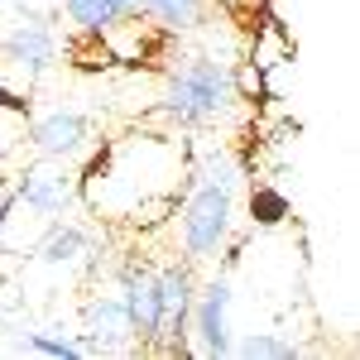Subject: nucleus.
I'll list each match as a JSON object with an SVG mask.
<instances>
[{
    "instance_id": "7ed1b4c3",
    "label": "nucleus",
    "mask_w": 360,
    "mask_h": 360,
    "mask_svg": "<svg viewBox=\"0 0 360 360\" xmlns=\"http://www.w3.org/2000/svg\"><path fill=\"white\" fill-rule=\"evenodd\" d=\"M226 307H231V283L212 278L202 293H193V317H188V336H193L197 356H231V332H226Z\"/></svg>"
},
{
    "instance_id": "f03ea898",
    "label": "nucleus",
    "mask_w": 360,
    "mask_h": 360,
    "mask_svg": "<svg viewBox=\"0 0 360 360\" xmlns=\"http://www.w3.org/2000/svg\"><path fill=\"white\" fill-rule=\"evenodd\" d=\"M231 207H236V188L193 178L188 202H183V226H178L188 259H212L226 245V236H231Z\"/></svg>"
},
{
    "instance_id": "6e6552de",
    "label": "nucleus",
    "mask_w": 360,
    "mask_h": 360,
    "mask_svg": "<svg viewBox=\"0 0 360 360\" xmlns=\"http://www.w3.org/2000/svg\"><path fill=\"white\" fill-rule=\"evenodd\" d=\"M130 10H135L130 0H68V20L77 29H86V34H101V29L120 25Z\"/></svg>"
},
{
    "instance_id": "f257e3e1",
    "label": "nucleus",
    "mask_w": 360,
    "mask_h": 360,
    "mask_svg": "<svg viewBox=\"0 0 360 360\" xmlns=\"http://www.w3.org/2000/svg\"><path fill=\"white\" fill-rule=\"evenodd\" d=\"M236 106V77L231 68L217 63V58H188L173 77H168V96H164V115L183 130H197V125H212L231 115Z\"/></svg>"
},
{
    "instance_id": "ddd939ff",
    "label": "nucleus",
    "mask_w": 360,
    "mask_h": 360,
    "mask_svg": "<svg viewBox=\"0 0 360 360\" xmlns=\"http://www.w3.org/2000/svg\"><path fill=\"white\" fill-rule=\"evenodd\" d=\"M10 207H15V188H5V183H0V231H5V217H10Z\"/></svg>"
},
{
    "instance_id": "0eeeda50",
    "label": "nucleus",
    "mask_w": 360,
    "mask_h": 360,
    "mask_svg": "<svg viewBox=\"0 0 360 360\" xmlns=\"http://www.w3.org/2000/svg\"><path fill=\"white\" fill-rule=\"evenodd\" d=\"M68 197H72V188L63 173H29L25 183H15V202L34 207L39 217H58L68 207Z\"/></svg>"
},
{
    "instance_id": "9b49d317",
    "label": "nucleus",
    "mask_w": 360,
    "mask_h": 360,
    "mask_svg": "<svg viewBox=\"0 0 360 360\" xmlns=\"http://www.w3.org/2000/svg\"><path fill=\"white\" fill-rule=\"evenodd\" d=\"M86 245H91L86 231H77V226H58L53 236H49V245H44V264H72Z\"/></svg>"
},
{
    "instance_id": "1a4fd4ad",
    "label": "nucleus",
    "mask_w": 360,
    "mask_h": 360,
    "mask_svg": "<svg viewBox=\"0 0 360 360\" xmlns=\"http://www.w3.org/2000/svg\"><path fill=\"white\" fill-rule=\"evenodd\" d=\"M231 356H245V360H293L303 356L293 341H283V336H269V332H250L240 341H231Z\"/></svg>"
},
{
    "instance_id": "20e7f679",
    "label": "nucleus",
    "mask_w": 360,
    "mask_h": 360,
    "mask_svg": "<svg viewBox=\"0 0 360 360\" xmlns=\"http://www.w3.org/2000/svg\"><path fill=\"white\" fill-rule=\"evenodd\" d=\"M29 139H34V149L44 159H77L91 144V120L82 111H53V115H44V120H34Z\"/></svg>"
},
{
    "instance_id": "9d476101",
    "label": "nucleus",
    "mask_w": 360,
    "mask_h": 360,
    "mask_svg": "<svg viewBox=\"0 0 360 360\" xmlns=\"http://www.w3.org/2000/svg\"><path fill=\"white\" fill-rule=\"evenodd\" d=\"M130 5H135V10H144V15H154V20H159V25H168V29H188L207 0H130Z\"/></svg>"
},
{
    "instance_id": "423d86ee",
    "label": "nucleus",
    "mask_w": 360,
    "mask_h": 360,
    "mask_svg": "<svg viewBox=\"0 0 360 360\" xmlns=\"http://www.w3.org/2000/svg\"><path fill=\"white\" fill-rule=\"evenodd\" d=\"M5 53L15 68H25V72H44L58 53V39L53 29L44 25V20H29V25H15L10 29V39H5Z\"/></svg>"
},
{
    "instance_id": "39448f33",
    "label": "nucleus",
    "mask_w": 360,
    "mask_h": 360,
    "mask_svg": "<svg viewBox=\"0 0 360 360\" xmlns=\"http://www.w3.org/2000/svg\"><path fill=\"white\" fill-rule=\"evenodd\" d=\"M86 327H91V336L82 341V351H91V356H115V351H125V346L135 341V327H130V312L120 303V293L91 303Z\"/></svg>"
},
{
    "instance_id": "f8f14e48",
    "label": "nucleus",
    "mask_w": 360,
    "mask_h": 360,
    "mask_svg": "<svg viewBox=\"0 0 360 360\" xmlns=\"http://www.w3.org/2000/svg\"><path fill=\"white\" fill-rule=\"evenodd\" d=\"M29 351H39V356H63V360L86 356L82 341H68V336H29Z\"/></svg>"
},
{
    "instance_id": "4468645a",
    "label": "nucleus",
    "mask_w": 360,
    "mask_h": 360,
    "mask_svg": "<svg viewBox=\"0 0 360 360\" xmlns=\"http://www.w3.org/2000/svg\"><path fill=\"white\" fill-rule=\"evenodd\" d=\"M0 5H20V0H0Z\"/></svg>"
}]
</instances>
